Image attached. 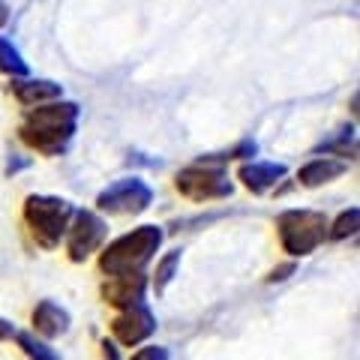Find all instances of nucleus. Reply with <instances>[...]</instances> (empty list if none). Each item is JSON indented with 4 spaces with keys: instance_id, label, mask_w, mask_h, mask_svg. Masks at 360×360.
<instances>
[{
    "instance_id": "obj_1",
    "label": "nucleus",
    "mask_w": 360,
    "mask_h": 360,
    "mask_svg": "<svg viewBox=\"0 0 360 360\" xmlns=\"http://www.w3.org/2000/svg\"><path fill=\"white\" fill-rule=\"evenodd\" d=\"M78 117H82L78 103H70L63 96L42 105H33L27 108L25 120L18 123V139L42 156H60L70 150V144L75 139Z\"/></svg>"
},
{
    "instance_id": "obj_2",
    "label": "nucleus",
    "mask_w": 360,
    "mask_h": 360,
    "mask_svg": "<svg viewBox=\"0 0 360 360\" xmlns=\"http://www.w3.org/2000/svg\"><path fill=\"white\" fill-rule=\"evenodd\" d=\"M165 243V231L162 225H139L127 234L115 238L108 246L99 250V270L105 276H117V274H141L148 267L156 252Z\"/></svg>"
},
{
    "instance_id": "obj_3",
    "label": "nucleus",
    "mask_w": 360,
    "mask_h": 360,
    "mask_svg": "<svg viewBox=\"0 0 360 360\" xmlns=\"http://www.w3.org/2000/svg\"><path fill=\"white\" fill-rule=\"evenodd\" d=\"M72 213H75V205L70 198L39 195V193L25 198V225H27L30 238L37 240L42 250H58L66 229H70Z\"/></svg>"
},
{
    "instance_id": "obj_4",
    "label": "nucleus",
    "mask_w": 360,
    "mask_h": 360,
    "mask_svg": "<svg viewBox=\"0 0 360 360\" xmlns=\"http://www.w3.org/2000/svg\"><path fill=\"white\" fill-rule=\"evenodd\" d=\"M328 217L321 210H307V207H288L276 217V234L283 252L291 258L312 255L319 246L328 240Z\"/></svg>"
},
{
    "instance_id": "obj_5",
    "label": "nucleus",
    "mask_w": 360,
    "mask_h": 360,
    "mask_svg": "<svg viewBox=\"0 0 360 360\" xmlns=\"http://www.w3.org/2000/svg\"><path fill=\"white\" fill-rule=\"evenodd\" d=\"M174 189L189 201H222L234 195L229 168L207 160H198L193 165L180 168L174 177Z\"/></svg>"
},
{
    "instance_id": "obj_6",
    "label": "nucleus",
    "mask_w": 360,
    "mask_h": 360,
    "mask_svg": "<svg viewBox=\"0 0 360 360\" xmlns=\"http://www.w3.org/2000/svg\"><path fill=\"white\" fill-rule=\"evenodd\" d=\"M63 240H66V255H70V262L84 264L90 255H96L105 246V240H108V222L103 219V213H99V210L75 207L72 219H70V229H66V234H63Z\"/></svg>"
},
{
    "instance_id": "obj_7",
    "label": "nucleus",
    "mask_w": 360,
    "mask_h": 360,
    "mask_svg": "<svg viewBox=\"0 0 360 360\" xmlns=\"http://www.w3.org/2000/svg\"><path fill=\"white\" fill-rule=\"evenodd\" d=\"M153 205V189L141 177H120L96 195V210L108 217H139Z\"/></svg>"
},
{
    "instance_id": "obj_8",
    "label": "nucleus",
    "mask_w": 360,
    "mask_h": 360,
    "mask_svg": "<svg viewBox=\"0 0 360 360\" xmlns=\"http://www.w3.org/2000/svg\"><path fill=\"white\" fill-rule=\"evenodd\" d=\"M156 315L150 312L148 303H132V307L120 309L115 315V321H111V336H115V342L123 345V348H135L141 342H148L150 336L156 333Z\"/></svg>"
},
{
    "instance_id": "obj_9",
    "label": "nucleus",
    "mask_w": 360,
    "mask_h": 360,
    "mask_svg": "<svg viewBox=\"0 0 360 360\" xmlns=\"http://www.w3.org/2000/svg\"><path fill=\"white\" fill-rule=\"evenodd\" d=\"M148 276L141 274H117V276H108L103 283V300L115 309H127L132 303H141L144 295H148Z\"/></svg>"
},
{
    "instance_id": "obj_10",
    "label": "nucleus",
    "mask_w": 360,
    "mask_h": 360,
    "mask_svg": "<svg viewBox=\"0 0 360 360\" xmlns=\"http://www.w3.org/2000/svg\"><path fill=\"white\" fill-rule=\"evenodd\" d=\"M285 174H288L285 162H264V160H246L238 168V180L252 195H264L270 189H276L285 180Z\"/></svg>"
},
{
    "instance_id": "obj_11",
    "label": "nucleus",
    "mask_w": 360,
    "mask_h": 360,
    "mask_svg": "<svg viewBox=\"0 0 360 360\" xmlns=\"http://www.w3.org/2000/svg\"><path fill=\"white\" fill-rule=\"evenodd\" d=\"M30 321H33V333L42 336V340H58V336H66L72 328L70 309H63L60 303H54V300H39L30 315Z\"/></svg>"
},
{
    "instance_id": "obj_12",
    "label": "nucleus",
    "mask_w": 360,
    "mask_h": 360,
    "mask_svg": "<svg viewBox=\"0 0 360 360\" xmlns=\"http://www.w3.org/2000/svg\"><path fill=\"white\" fill-rule=\"evenodd\" d=\"M13 96L18 99L25 108H33V105H42V103H51V99H60L63 96V87L58 82H51V78H13Z\"/></svg>"
},
{
    "instance_id": "obj_13",
    "label": "nucleus",
    "mask_w": 360,
    "mask_h": 360,
    "mask_svg": "<svg viewBox=\"0 0 360 360\" xmlns=\"http://www.w3.org/2000/svg\"><path fill=\"white\" fill-rule=\"evenodd\" d=\"M342 174H348V162L345 160H336V156H315L307 165L297 172V184L315 189V186H324L330 180H340Z\"/></svg>"
},
{
    "instance_id": "obj_14",
    "label": "nucleus",
    "mask_w": 360,
    "mask_h": 360,
    "mask_svg": "<svg viewBox=\"0 0 360 360\" xmlns=\"http://www.w3.org/2000/svg\"><path fill=\"white\" fill-rule=\"evenodd\" d=\"M315 153H324V156H336V160H354L357 156V127L354 123H348V127H342L340 132L333 135V139H328L324 144H319L315 148Z\"/></svg>"
},
{
    "instance_id": "obj_15",
    "label": "nucleus",
    "mask_w": 360,
    "mask_h": 360,
    "mask_svg": "<svg viewBox=\"0 0 360 360\" xmlns=\"http://www.w3.org/2000/svg\"><path fill=\"white\" fill-rule=\"evenodd\" d=\"M180 262H184V250H168L160 262H156V274H153V291L156 295H165V288L174 283Z\"/></svg>"
},
{
    "instance_id": "obj_16",
    "label": "nucleus",
    "mask_w": 360,
    "mask_h": 360,
    "mask_svg": "<svg viewBox=\"0 0 360 360\" xmlns=\"http://www.w3.org/2000/svg\"><path fill=\"white\" fill-rule=\"evenodd\" d=\"M0 72L9 75V78H25V75H30V66L25 60V54H21L6 37H0Z\"/></svg>"
},
{
    "instance_id": "obj_17",
    "label": "nucleus",
    "mask_w": 360,
    "mask_h": 360,
    "mask_svg": "<svg viewBox=\"0 0 360 360\" xmlns=\"http://www.w3.org/2000/svg\"><path fill=\"white\" fill-rule=\"evenodd\" d=\"M15 342L30 360H60V354L49 345V340H42V336H37V333H27V330L18 333L15 330Z\"/></svg>"
},
{
    "instance_id": "obj_18",
    "label": "nucleus",
    "mask_w": 360,
    "mask_h": 360,
    "mask_svg": "<svg viewBox=\"0 0 360 360\" xmlns=\"http://www.w3.org/2000/svg\"><path fill=\"white\" fill-rule=\"evenodd\" d=\"M360 229V207H345L333 222H328V240H348Z\"/></svg>"
},
{
    "instance_id": "obj_19",
    "label": "nucleus",
    "mask_w": 360,
    "mask_h": 360,
    "mask_svg": "<svg viewBox=\"0 0 360 360\" xmlns=\"http://www.w3.org/2000/svg\"><path fill=\"white\" fill-rule=\"evenodd\" d=\"M172 354H168V348L165 345H144L141 342V348L132 354V360H168Z\"/></svg>"
},
{
    "instance_id": "obj_20",
    "label": "nucleus",
    "mask_w": 360,
    "mask_h": 360,
    "mask_svg": "<svg viewBox=\"0 0 360 360\" xmlns=\"http://www.w3.org/2000/svg\"><path fill=\"white\" fill-rule=\"evenodd\" d=\"M295 270H297V264H295V262H288V264H283V267H274V270L267 274V283H270V285L285 283V279H288L291 274H295Z\"/></svg>"
},
{
    "instance_id": "obj_21",
    "label": "nucleus",
    "mask_w": 360,
    "mask_h": 360,
    "mask_svg": "<svg viewBox=\"0 0 360 360\" xmlns=\"http://www.w3.org/2000/svg\"><path fill=\"white\" fill-rule=\"evenodd\" d=\"M103 357L105 360H120V345L115 340H103Z\"/></svg>"
},
{
    "instance_id": "obj_22",
    "label": "nucleus",
    "mask_w": 360,
    "mask_h": 360,
    "mask_svg": "<svg viewBox=\"0 0 360 360\" xmlns=\"http://www.w3.org/2000/svg\"><path fill=\"white\" fill-rule=\"evenodd\" d=\"M13 336H15V324L9 321V319H0V342L13 340Z\"/></svg>"
},
{
    "instance_id": "obj_23",
    "label": "nucleus",
    "mask_w": 360,
    "mask_h": 360,
    "mask_svg": "<svg viewBox=\"0 0 360 360\" xmlns=\"http://www.w3.org/2000/svg\"><path fill=\"white\" fill-rule=\"evenodd\" d=\"M9 25V6L0 0V27H6Z\"/></svg>"
}]
</instances>
